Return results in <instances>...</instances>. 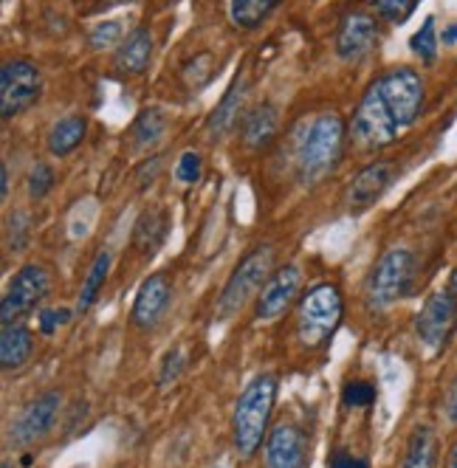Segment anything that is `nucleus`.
Returning a JSON list of instances; mask_svg holds the SVG:
<instances>
[{"label": "nucleus", "instance_id": "412c9836", "mask_svg": "<svg viewBox=\"0 0 457 468\" xmlns=\"http://www.w3.org/2000/svg\"><path fill=\"white\" fill-rule=\"evenodd\" d=\"M35 350V339L23 324H6L4 336H0V367L4 370H17L23 367Z\"/></svg>", "mask_w": 457, "mask_h": 468}, {"label": "nucleus", "instance_id": "423d86ee", "mask_svg": "<svg viewBox=\"0 0 457 468\" xmlns=\"http://www.w3.org/2000/svg\"><path fill=\"white\" fill-rule=\"evenodd\" d=\"M415 271V257L407 249H393L387 251L367 280V303L376 311H384L389 305H396L399 299L409 291Z\"/></svg>", "mask_w": 457, "mask_h": 468}, {"label": "nucleus", "instance_id": "cd10ccee", "mask_svg": "<svg viewBox=\"0 0 457 468\" xmlns=\"http://www.w3.org/2000/svg\"><path fill=\"white\" fill-rule=\"evenodd\" d=\"M26 189H28L31 200H43L54 189V170H51V166L48 164H35V166H31Z\"/></svg>", "mask_w": 457, "mask_h": 468}, {"label": "nucleus", "instance_id": "7c9ffc66", "mask_svg": "<svg viewBox=\"0 0 457 468\" xmlns=\"http://www.w3.org/2000/svg\"><path fill=\"white\" fill-rule=\"evenodd\" d=\"M376 400V387L370 381H350L345 387V404L358 410V407H370Z\"/></svg>", "mask_w": 457, "mask_h": 468}, {"label": "nucleus", "instance_id": "58836bf2", "mask_svg": "<svg viewBox=\"0 0 457 468\" xmlns=\"http://www.w3.org/2000/svg\"><path fill=\"white\" fill-rule=\"evenodd\" d=\"M443 43H446V46H454V43H457V26H449V28L443 31Z\"/></svg>", "mask_w": 457, "mask_h": 468}, {"label": "nucleus", "instance_id": "9b49d317", "mask_svg": "<svg viewBox=\"0 0 457 468\" xmlns=\"http://www.w3.org/2000/svg\"><path fill=\"white\" fill-rule=\"evenodd\" d=\"M57 415H59V392L51 389V392L40 395L37 400H31V404L23 410V415L12 426V443L28 446V443L46 438L48 429L57 420Z\"/></svg>", "mask_w": 457, "mask_h": 468}, {"label": "nucleus", "instance_id": "c85d7f7f", "mask_svg": "<svg viewBox=\"0 0 457 468\" xmlns=\"http://www.w3.org/2000/svg\"><path fill=\"white\" fill-rule=\"evenodd\" d=\"M175 176H178L181 184H198L201 176H204V161H201V155L195 153V150L181 153L178 166H175Z\"/></svg>", "mask_w": 457, "mask_h": 468}, {"label": "nucleus", "instance_id": "39448f33", "mask_svg": "<svg viewBox=\"0 0 457 468\" xmlns=\"http://www.w3.org/2000/svg\"><path fill=\"white\" fill-rule=\"evenodd\" d=\"M271 262H274L271 246H257L243 257V262L235 269V274L228 277V282L218 299V316L220 319L238 314L257 291L266 288V282L271 280Z\"/></svg>", "mask_w": 457, "mask_h": 468}, {"label": "nucleus", "instance_id": "bb28decb", "mask_svg": "<svg viewBox=\"0 0 457 468\" xmlns=\"http://www.w3.org/2000/svg\"><path fill=\"white\" fill-rule=\"evenodd\" d=\"M409 48L423 59V62H435V54H438V31H435V17H427V23L420 26V31H415L412 40H409Z\"/></svg>", "mask_w": 457, "mask_h": 468}, {"label": "nucleus", "instance_id": "c9c22d12", "mask_svg": "<svg viewBox=\"0 0 457 468\" xmlns=\"http://www.w3.org/2000/svg\"><path fill=\"white\" fill-rule=\"evenodd\" d=\"M331 468H367V460H362V457H353L350 452L339 449V452L331 457Z\"/></svg>", "mask_w": 457, "mask_h": 468}, {"label": "nucleus", "instance_id": "9d476101", "mask_svg": "<svg viewBox=\"0 0 457 468\" xmlns=\"http://www.w3.org/2000/svg\"><path fill=\"white\" fill-rule=\"evenodd\" d=\"M454 322H457V299L449 291H438L427 299V305L420 308L415 330L423 345L438 350L446 345Z\"/></svg>", "mask_w": 457, "mask_h": 468}, {"label": "nucleus", "instance_id": "37998d69", "mask_svg": "<svg viewBox=\"0 0 457 468\" xmlns=\"http://www.w3.org/2000/svg\"><path fill=\"white\" fill-rule=\"evenodd\" d=\"M4 468H9V463H4Z\"/></svg>", "mask_w": 457, "mask_h": 468}, {"label": "nucleus", "instance_id": "6e6552de", "mask_svg": "<svg viewBox=\"0 0 457 468\" xmlns=\"http://www.w3.org/2000/svg\"><path fill=\"white\" fill-rule=\"evenodd\" d=\"M378 88H381V96H384V102L387 108L393 111L396 122L404 127H409L420 108H423V80L418 77L415 69H393V71H387L381 80H376Z\"/></svg>", "mask_w": 457, "mask_h": 468}, {"label": "nucleus", "instance_id": "ea45409f", "mask_svg": "<svg viewBox=\"0 0 457 468\" xmlns=\"http://www.w3.org/2000/svg\"><path fill=\"white\" fill-rule=\"evenodd\" d=\"M0 195H9V170H6V166H4V189H0Z\"/></svg>", "mask_w": 457, "mask_h": 468}, {"label": "nucleus", "instance_id": "7ed1b4c3", "mask_svg": "<svg viewBox=\"0 0 457 468\" xmlns=\"http://www.w3.org/2000/svg\"><path fill=\"white\" fill-rule=\"evenodd\" d=\"M342 314H345V303H342V293L336 285L322 282V285L311 288L303 296L300 314H297L300 342L305 347H322L336 333Z\"/></svg>", "mask_w": 457, "mask_h": 468}, {"label": "nucleus", "instance_id": "72a5a7b5", "mask_svg": "<svg viewBox=\"0 0 457 468\" xmlns=\"http://www.w3.org/2000/svg\"><path fill=\"white\" fill-rule=\"evenodd\" d=\"M119 40H122V23L119 20H108V23L96 26L90 31V46L93 48H111Z\"/></svg>", "mask_w": 457, "mask_h": 468}, {"label": "nucleus", "instance_id": "20e7f679", "mask_svg": "<svg viewBox=\"0 0 457 468\" xmlns=\"http://www.w3.org/2000/svg\"><path fill=\"white\" fill-rule=\"evenodd\" d=\"M401 133V124L396 122L393 111L387 108L378 82H373L362 102H358L350 124V139L358 150H384L389 147Z\"/></svg>", "mask_w": 457, "mask_h": 468}, {"label": "nucleus", "instance_id": "f8f14e48", "mask_svg": "<svg viewBox=\"0 0 457 468\" xmlns=\"http://www.w3.org/2000/svg\"><path fill=\"white\" fill-rule=\"evenodd\" d=\"M378 40V23L376 17L365 15V12H353L339 23L336 31V54L345 62H356V59H365L373 46Z\"/></svg>", "mask_w": 457, "mask_h": 468}, {"label": "nucleus", "instance_id": "a878e982", "mask_svg": "<svg viewBox=\"0 0 457 468\" xmlns=\"http://www.w3.org/2000/svg\"><path fill=\"white\" fill-rule=\"evenodd\" d=\"M108 274H111V254L102 251L100 257L93 260L90 271H88V280H85V285H82V293H80V311H88V308L96 303V296H100V291H102Z\"/></svg>", "mask_w": 457, "mask_h": 468}, {"label": "nucleus", "instance_id": "ddd939ff", "mask_svg": "<svg viewBox=\"0 0 457 468\" xmlns=\"http://www.w3.org/2000/svg\"><path fill=\"white\" fill-rule=\"evenodd\" d=\"M266 468H305V431L297 423H280L266 438Z\"/></svg>", "mask_w": 457, "mask_h": 468}, {"label": "nucleus", "instance_id": "1a4fd4ad", "mask_svg": "<svg viewBox=\"0 0 457 468\" xmlns=\"http://www.w3.org/2000/svg\"><path fill=\"white\" fill-rule=\"evenodd\" d=\"M48 288H51V277L43 265L31 262L26 269H20L4 296V305H0V319H4V324H17V319L35 311L37 303L46 299Z\"/></svg>", "mask_w": 457, "mask_h": 468}, {"label": "nucleus", "instance_id": "6ab92c4d", "mask_svg": "<svg viewBox=\"0 0 457 468\" xmlns=\"http://www.w3.org/2000/svg\"><path fill=\"white\" fill-rule=\"evenodd\" d=\"M150 57H153V35H150L147 28H136V31H130V35L119 43L113 65H116L119 74L133 77V74H142L147 69Z\"/></svg>", "mask_w": 457, "mask_h": 468}, {"label": "nucleus", "instance_id": "4be33fe9", "mask_svg": "<svg viewBox=\"0 0 457 468\" xmlns=\"http://www.w3.org/2000/svg\"><path fill=\"white\" fill-rule=\"evenodd\" d=\"M85 133H88V119L85 116L59 119L48 133V153L57 155V158L71 155L85 142Z\"/></svg>", "mask_w": 457, "mask_h": 468}, {"label": "nucleus", "instance_id": "b1692460", "mask_svg": "<svg viewBox=\"0 0 457 468\" xmlns=\"http://www.w3.org/2000/svg\"><path fill=\"white\" fill-rule=\"evenodd\" d=\"M277 4L280 0H228V17L238 28L251 31L277 9Z\"/></svg>", "mask_w": 457, "mask_h": 468}, {"label": "nucleus", "instance_id": "2eb2a0df", "mask_svg": "<svg viewBox=\"0 0 457 468\" xmlns=\"http://www.w3.org/2000/svg\"><path fill=\"white\" fill-rule=\"evenodd\" d=\"M393 181V164L387 161H376L370 166H365L362 173H358L350 186H347V209L353 215L370 209L376 200L384 195V189Z\"/></svg>", "mask_w": 457, "mask_h": 468}, {"label": "nucleus", "instance_id": "f03ea898", "mask_svg": "<svg viewBox=\"0 0 457 468\" xmlns=\"http://www.w3.org/2000/svg\"><path fill=\"white\" fill-rule=\"evenodd\" d=\"M345 150V122L336 113H322L305 127L297 147V170L303 184H319L336 170Z\"/></svg>", "mask_w": 457, "mask_h": 468}, {"label": "nucleus", "instance_id": "4468645a", "mask_svg": "<svg viewBox=\"0 0 457 468\" xmlns=\"http://www.w3.org/2000/svg\"><path fill=\"white\" fill-rule=\"evenodd\" d=\"M300 291V269L297 265H282L271 274L266 288L257 296V319H277Z\"/></svg>", "mask_w": 457, "mask_h": 468}, {"label": "nucleus", "instance_id": "2f4dec72", "mask_svg": "<svg viewBox=\"0 0 457 468\" xmlns=\"http://www.w3.org/2000/svg\"><path fill=\"white\" fill-rule=\"evenodd\" d=\"M28 234H31V220L26 212H15L9 218V249L23 251L28 246Z\"/></svg>", "mask_w": 457, "mask_h": 468}, {"label": "nucleus", "instance_id": "f257e3e1", "mask_svg": "<svg viewBox=\"0 0 457 468\" xmlns=\"http://www.w3.org/2000/svg\"><path fill=\"white\" fill-rule=\"evenodd\" d=\"M277 400V378L271 373H263L249 381V387L240 392L235 418H232V438L243 457H251L266 438V429L274 412Z\"/></svg>", "mask_w": 457, "mask_h": 468}, {"label": "nucleus", "instance_id": "f3484780", "mask_svg": "<svg viewBox=\"0 0 457 468\" xmlns=\"http://www.w3.org/2000/svg\"><path fill=\"white\" fill-rule=\"evenodd\" d=\"M170 305V280L165 274H153L142 282L136 303H133V324L147 330L158 324V319L165 316Z\"/></svg>", "mask_w": 457, "mask_h": 468}, {"label": "nucleus", "instance_id": "a19ab883", "mask_svg": "<svg viewBox=\"0 0 457 468\" xmlns=\"http://www.w3.org/2000/svg\"><path fill=\"white\" fill-rule=\"evenodd\" d=\"M449 293L457 299V269H454V274H452V282H449Z\"/></svg>", "mask_w": 457, "mask_h": 468}, {"label": "nucleus", "instance_id": "4c0bfd02", "mask_svg": "<svg viewBox=\"0 0 457 468\" xmlns=\"http://www.w3.org/2000/svg\"><path fill=\"white\" fill-rule=\"evenodd\" d=\"M446 415H449V420L457 423V378L449 384V392H446Z\"/></svg>", "mask_w": 457, "mask_h": 468}, {"label": "nucleus", "instance_id": "c756f323", "mask_svg": "<svg viewBox=\"0 0 457 468\" xmlns=\"http://www.w3.org/2000/svg\"><path fill=\"white\" fill-rule=\"evenodd\" d=\"M418 0H373V6L378 9V15L389 23H404L412 9H415Z\"/></svg>", "mask_w": 457, "mask_h": 468}, {"label": "nucleus", "instance_id": "0eeeda50", "mask_svg": "<svg viewBox=\"0 0 457 468\" xmlns=\"http://www.w3.org/2000/svg\"><path fill=\"white\" fill-rule=\"evenodd\" d=\"M43 74L28 59H12L0 69V116L4 122L26 113L40 102Z\"/></svg>", "mask_w": 457, "mask_h": 468}, {"label": "nucleus", "instance_id": "a211bd4d", "mask_svg": "<svg viewBox=\"0 0 457 468\" xmlns=\"http://www.w3.org/2000/svg\"><path fill=\"white\" fill-rule=\"evenodd\" d=\"M280 130V111L271 102L249 108L240 119V139L249 150H263L274 142Z\"/></svg>", "mask_w": 457, "mask_h": 468}, {"label": "nucleus", "instance_id": "79ce46f5", "mask_svg": "<svg viewBox=\"0 0 457 468\" xmlns=\"http://www.w3.org/2000/svg\"><path fill=\"white\" fill-rule=\"evenodd\" d=\"M452 468H457V446H454V452H452Z\"/></svg>", "mask_w": 457, "mask_h": 468}, {"label": "nucleus", "instance_id": "e433bc0d", "mask_svg": "<svg viewBox=\"0 0 457 468\" xmlns=\"http://www.w3.org/2000/svg\"><path fill=\"white\" fill-rule=\"evenodd\" d=\"M158 164H161V158H158V155H153L150 161H144V164H142V178H139V184H142V186H147V181H153V178L158 176Z\"/></svg>", "mask_w": 457, "mask_h": 468}, {"label": "nucleus", "instance_id": "dca6fc26", "mask_svg": "<svg viewBox=\"0 0 457 468\" xmlns=\"http://www.w3.org/2000/svg\"><path fill=\"white\" fill-rule=\"evenodd\" d=\"M246 96H249V80H246L243 71H238V77L232 80V85L226 88L223 99H220L218 108H215L212 116H209V124H207L209 139H215V142H218V139H226L228 133L235 130V124L243 119L240 111H243Z\"/></svg>", "mask_w": 457, "mask_h": 468}, {"label": "nucleus", "instance_id": "393cba45", "mask_svg": "<svg viewBox=\"0 0 457 468\" xmlns=\"http://www.w3.org/2000/svg\"><path fill=\"white\" fill-rule=\"evenodd\" d=\"M167 130V116L161 108H147L133 122V144L136 147H153Z\"/></svg>", "mask_w": 457, "mask_h": 468}, {"label": "nucleus", "instance_id": "5701e85b", "mask_svg": "<svg viewBox=\"0 0 457 468\" xmlns=\"http://www.w3.org/2000/svg\"><path fill=\"white\" fill-rule=\"evenodd\" d=\"M435 465H438V438L430 426H420L409 438L404 468H435Z\"/></svg>", "mask_w": 457, "mask_h": 468}, {"label": "nucleus", "instance_id": "f704fd0d", "mask_svg": "<svg viewBox=\"0 0 457 468\" xmlns=\"http://www.w3.org/2000/svg\"><path fill=\"white\" fill-rule=\"evenodd\" d=\"M69 319H71L69 308H43L40 311V330L46 333V336H51L57 327L69 324Z\"/></svg>", "mask_w": 457, "mask_h": 468}, {"label": "nucleus", "instance_id": "473e14b6", "mask_svg": "<svg viewBox=\"0 0 457 468\" xmlns=\"http://www.w3.org/2000/svg\"><path fill=\"white\" fill-rule=\"evenodd\" d=\"M181 370H184V350H181V347H173V350H167L165 361H161L158 387H170L173 381H178Z\"/></svg>", "mask_w": 457, "mask_h": 468}, {"label": "nucleus", "instance_id": "aec40b11", "mask_svg": "<svg viewBox=\"0 0 457 468\" xmlns=\"http://www.w3.org/2000/svg\"><path fill=\"white\" fill-rule=\"evenodd\" d=\"M167 231H170V215L165 209L142 212L133 226V249L139 254H155L161 243L167 240Z\"/></svg>", "mask_w": 457, "mask_h": 468}]
</instances>
